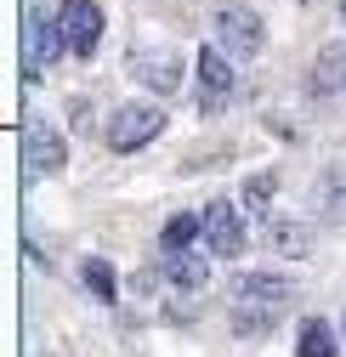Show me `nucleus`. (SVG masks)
Wrapping results in <instances>:
<instances>
[{
	"label": "nucleus",
	"mask_w": 346,
	"mask_h": 357,
	"mask_svg": "<svg viewBox=\"0 0 346 357\" xmlns=\"http://www.w3.org/2000/svg\"><path fill=\"white\" fill-rule=\"evenodd\" d=\"M289 306H295V284L278 278V273H244V278H233V329L244 340L267 335Z\"/></svg>",
	"instance_id": "1"
},
{
	"label": "nucleus",
	"mask_w": 346,
	"mask_h": 357,
	"mask_svg": "<svg viewBox=\"0 0 346 357\" xmlns=\"http://www.w3.org/2000/svg\"><path fill=\"white\" fill-rule=\"evenodd\" d=\"M262 40H267V23H262V12H255L250 0H222V6L210 12V46H222L233 63L255 57Z\"/></svg>",
	"instance_id": "2"
},
{
	"label": "nucleus",
	"mask_w": 346,
	"mask_h": 357,
	"mask_svg": "<svg viewBox=\"0 0 346 357\" xmlns=\"http://www.w3.org/2000/svg\"><path fill=\"white\" fill-rule=\"evenodd\" d=\"M57 29H63L68 57H97L108 17H103V6H97V0H57Z\"/></svg>",
	"instance_id": "3"
},
{
	"label": "nucleus",
	"mask_w": 346,
	"mask_h": 357,
	"mask_svg": "<svg viewBox=\"0 0 346 357\" xmlns=\"http://www.w3.org/2000/svg\"><path fill=\"white\" fill-rule=\"evenodd\" d=\"M165 130V108L159 102H119V114L108 119V148L114 153H137Z\"/></svg>",
	"instance_id": "4"
},
{
	"label": "nucleus",
	"mask_w": 346,
	"mask_h": 357,
	"mask_svg": "<svg viewBox=\"0 0 346 357\" xmlns=\"http://www.w3.org/2000/svg\"><path fill=\"white\" fill-rule=\"evenodd\" d=\"M23 165H29V176H57L68 165V142H63V130L46 114L23 119Z\"/></svg>",
	"instance_id": "5"
},
{
	"label": "nucleus",
	"mask_w": 346,
	"mask_h": 357,
	"mask_svg": "<svg viewBox=\"0 0 346 357\" xmlns=\"http://www.w3.org/2000/svg\"><path fill=\"white\" fill-rule=\"evenodd\" d=\"M193 68H199V108H204V114H222L227 97L239 91L233 57H227L222 46H199V52H193Z\"/></svg>",
	"instance_id": "6"
},
{
	"label": "nucleus",
	"mask_w": 346,
	"mask_h": 357,
	"mask_svg": "<svg viewBox=\"0 0 346 357\" xmlns=\"http://www.w3.org/2000/svg\"><path fill=\"white\" fill-rule=\"evenodd\" d=\"M199 215H204V250H210L216 261H239V255L250 250V233H244V215H239V204L216 199V204H204Z\"/></svg>",
	"instance_id": "7"
},
{
	"label": "nucleus",
	"mask_w": 346,
	"mask_h": 357,
	"mask_svg": "<svg viewBox=\"0 0 346 357\" xmlns=\"http://www.w3.org/2000/svg\"><path fill=\"white\" fill-rule=\"evenodd\" d=\"M131 74H137V85H148L153 97L182 91V57L170 46H131Z\"/></svg>",
	"instance_id": "8"
},
{
	"label": "nucleus",
	"mask_w": 346,
	"mask_h": 357,
	"mask_svg": "<svg viewBox=\"0 0 346 357\" xmlns=\"http://www.w3.org/2000/svg\"><path fill=\"white\" fill-rule=\"evenodd\" d=\"M57 46H63L57 17L46 23L40 12H29V17H23V74H29V79H40V74L57 63Z\"/></svg>",
	"instance_id": "9"
},
{
	"label": "nucleus",
	"mask_w": 346,
	"mask_h": 357,
	"mask_svg": "<svg viewBox=\"0 0 346 357\" xmlns=\"http://www.w3.org/2000/svg\"><path fill=\"white\" fill-rule=\"evenodd\" d=\"M199 238H204V215H193V210H176V215L165 221V233H159V255H165V261L193 255V250H199Z\"/></svg>",
	"instance_id": "10"
},
{
	"label": "nucleus",
	"mask_w": 346,
	"mask_h": 357,
	"mask_svg": "<svg viewBox=\"0 0 346 357\" xmlns=\"http://www.w3.org/2000/svg\"><path fill=\"white\" fill-rule=\"evenodd\" d=\"M295 357H340V329L329 318H301L295 324Z\"/></svg>",
	"instance_id": "11"
},
{
	"label": "nucleus",
	"mask_w": 346,
	"mask_h": 357,
	"mask_svg": "<svg viewBox=\"0 0 346 357\" xmlns=\"http://www.w3.org/2000/svg\"><path fill=\"white\" fill-rule=\"evenodd\" d=\"M165 278H170V289L176 295H204V284H210V261L193 250V255H176V261H165Z\"/></svg>",
	"instance_id": "12"
},
{
	"label": "nucleus",
	"mask_w": 346,
	"mask_h": 357,
	"mask_svg": "<svg viewBox=\"0 0 346 357\" xmlns=\"http://www.w3.org/2000/svg\"><path fill=\"white\" fill-rule=\"evenodd\" d=\"M267 244H273L278 255H289V261H307V255H313V233L301 227V221H289V215H273V221H267Z\"/></svg>",
	"instance_id": "13"
},
{
	"label": "nucleus",
	"mask_w": 346,
	"mask_h": 357,
	"mask_svg": "<svg viewBox=\"0 0 346 357\" xmlns=\"http://www.w3.org/2000/svg\"><path fill=\"white\" fill-rule=\"evenodd\" d=\"M239 193H244V210H262V215L273 221V193H278V170H250Z\"/></svg>",
	"instance_id": "14"
},
{
	"label": "nucleus",
	"mask_w": 346,
	"mask_h": 357,
	"mask_svg": "<svg viewBox=\"0 0 346 357\" xmlns=\"http://www.w3.org/2000/svg\"><path fill=\"white\" fill-rule=\"evenodd\" d=\"M80 284L91 289L97 301H119V273L103 261V255H85V266H80Z\"/></svg>",
	"instance_id": "15"
},
{
	"label": "nucleus",
	"mask_w": 346,
	"mask_h": 357,
	"mask_svg": "<svg viewBox=\"0 0 346 357\" xmlns=\"http://www.w3.org/2000/svg\"><path fill=\"white\" fill-rule=\"evenodd\" d=\"M335 79H346V52H340V46H324V52H318V68H313V91L329 97Z\"/></svg>",
	"instance_id": "16"
},
{
	"label": "nucleus",
	"mask_w": 346,
	"mask_h": 357,
	"mask_svg": "<svg viewBox=\"0 0 346 357\" xmlns=\"http://www.w3.org/2000/svg\"><path fill=\"white\" fill-rule=\"evenodd\" d=\"M324 188H329V210L346 215V170H329V176H324Z\"/></svg>",
	"instance_id": "17"
},
{
	"label": "nucleus",
	"mask_w": 346,
	"mask_h": 357,
	"mask_svg": "<svg viewBox=\"0 0 346 357\" xmlns=\"http://www.w3.org/2000/svg\"><path fill=\"white\" fill-rule=\"evenodd\" d=\"M74 125H80V130H91V108H85V97H74Z\"/></svg>",
	"instance_id": "18"
},
{
	"label": "nucleus",
	"mask_w": 346,
	"mask_h": 357,
	"mask_svg": "<svg viewBox=\"0 0 346 357\" xmlns=\"http://www.w3.org/2000/svg\"><path fill=\"white\" fill-rule=\"evenodd\" d=\"M340 357H346V318H340Z\"/></svg>",
	"instance_id": "19"
},
{
	"label": "nucleus",
	"mask_w": 346,
	"mask_h": 357,
	"mask_svg": "<svg viewBox=\"0 0 346 357\" xmlns=\"http://www.w3.org/2000/svg\"><path fill=\"white\" fill-rule=\"evenodd\" d=\"M340 23H346V0H340Z\"/></svg>",
	"instance_id": "20"
}]
</instances>
